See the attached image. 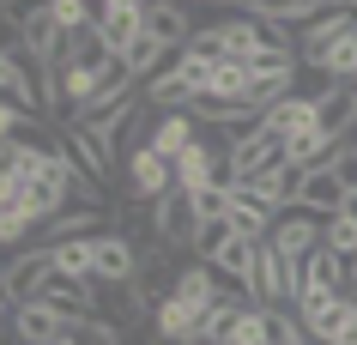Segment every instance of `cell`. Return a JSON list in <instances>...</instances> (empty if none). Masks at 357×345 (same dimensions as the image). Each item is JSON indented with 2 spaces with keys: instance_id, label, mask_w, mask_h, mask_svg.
<instances>
[{
  "instance_id": "cell-1",
  "label": "cell",
  "mask_w": 357,
  "mask_h": 345,
  "mask_svg": "<svg viewBox=\"0 0 357 345\" xmlns=\"http://www.w3.org/2000/svg\"><path fill=\"white\" fill-rule=\"evenodd\" d=\"M79 333V315H61L55 303H19L13 309V339L19 345H61Z\"/></svg>"
},
{
  "instance_id": "cell-2",
  "label": "cell",
  "mask_w": 357,
  "mask_h": 345,
  "mask_svg": "<svg viewBox=\"0 0 357 345\" xmlns=\"http://www.w3.org/2000/svg\"><path fill=\"white\" fill-rule=\"evenodd\" d=\"M49 279H55V254H49V249H19L13 261H6V303H13V309L37 303Z\"/></svg>"
},
{
  "instance_id": "cell-3",
  "label": "cell",
  "mask_w": 357,
  "mask_h": 345,
  "mask_svg": "<svg viewBox=\"0 0 357 345\" xmlns=\"http://www.w3.org/2000/svg\"><path fill=\"white\" fill-rule=\"evenodd\" d=\"M139 261H146V254L133 249V236L128 230H103V236H97V285H139Z\"/></svg>"
},
{
  "instance_id": "cell-4",
  "label": "cell",
  "mask_w": 357,
  "mask_h": 345,
  "mask_svg": "<svg viewBox=\"0 0 357 345\" xmlns=\"http://www.w3.org/2000/svg\"><path fill=\"white\" fill-rule=\"evenodd\" d=\"M266 243H273L284 261H309V254L327 243V218H315V212H297V206H291L279 224H273V236H266Z\"/></svg>"
},
{
  "instance_id": "cell-5",
  "label": "cell",
  "mask_w": 357,
  "mask_h": 345,
  "mask_svg": "<svg viewBox=\"0 0 357 345\" xmlns=\"http://www.w3.org/2000/svg\"><path fill=\"white\" fill-rule=\"evenodd\" d=\"M200 327H206V309L188 303V297H176V291H164V303L151 315V333L164 345H200Z\"/></svg>"
},
{
  "instance_id": "cell-6",
  "label": "cell",
  "mask_w": 357,
  "mask_h": 345,
  "mask_svg": "<svg viewBox=\"0 0 357 345\" xmlns=\"http://www.w3.org/2000/svg\"><path fill=\"white\" fill-rule=\"evenodd\" d=\"M97 37L109 43V55H128L146 37V6L139 0H103L97 6Z\"/></svg>"
},
{
  "instance_id": "cell-7",
  "label": "cell",
  "mask_w": 357,
  "mask_h": 345,
  "mask_svg": "<svg viewBox=\"0 0 357 345\" xmlns=\"http://www.w3.org/2000/svg\"><path fill=\"white\" fill-rule=\"evenodd\" d=\"M279 164H284V139L273 134V128L248 134L243 146H230V182H255V176L279 170Z\"/></svg>"
},
{
  "instance_id": "cell-8",
  "label": "cell",
  "mask_w": 357,
  "mask_h": 345,
  "mask_svg": "<svg viewBox=\"0 0 357 345\" xmlns=\"http://www.w3.org/2000/svg\"><path fill=\"white\" fill-rule=\"evenodd\" d=\"M128 176H133V200H139V206H158V200L176 194V164L158 158L151 146H139V152L128 158Z\"/></svg>"
},
{
  "instance_id": "cell-9",
  "label": "cell",
  "mask_w": 357,
  "mask_h": 345,
  "mask_svg": "<svg viewBox=\"0 0 357 345\" xmlns=\"http://www.w3.org/2000/svg\"><path fill=\"white\" fill-rule=\"evenodd\" d=\"M151 236H158V243H169V249H182V243L194 249V236H200V212H194L188 194H169V200H158V206H151Z\"/></svg>"
},
{
  "instance_id": "cell-10",
  "label": "cell",
  "mask_w": 357,
  "mask_h": 345,
  "mask_svg": "<svg viewBox=\"0 0 357 345\" xmlns=\"http://www.w3.org/2000/svg\"><path fill=\"white\" fill-rule=\"evenodd\" d=\"M357 31V6H327L321 19H309L297 31V61H315L321 49H333L339 37H351Z\"/></svg>"
},
{
  "instance_id": "cell-11",
  "label": "cell",
  "mask_w": 357,
  "mask_h": 345,
  "mask_svg": "<svg viewBox=\"0 0 357 345\" xmlns=\"http://www.w3.org/2000/svg\"><path fill=\"white\" fill-rule=\"evenodd\" d=\"M200 134H206V128H200L194 115H158V121L146 128V146H151L158 158L176 164V158H188L194 146H200Z\"/></svg>"
},
{
  "instance_id": "cell-12",
  "label": "cell",
  "mask_w": 357,
  "mask_h": 345,
  "mask_svg": "<svg viewBox=\"0 0 357 345\" xmlns=\"http://www.w3.org/2000/svg\"><path fill=\"white\" fill-rule=\"evenodd\" d=\"M345 182H339V170L327 164V170H309L303 176V188H297V212H315V218H339L345 212Z\"/></svg>"
},
{
  "instance_id": "cell-13",
  "label": "cell",
  "mask_w": 357,
  "mask_h": 345,
  "mask_svg": "<svg viewBox=\"0 0 357 345\" xmlns=\"http://www.w3.org/2000/svg\"><path fill=\"white\" fill-rule=\"evenodd\" d=\"M67 152H73V164H79L85 176H91L97 188L109 182V170H115V152H109V146H103V139L91 134V128H85V121H67Z\"/></svg>"
},
{
  "instance_id": "cell-14",
  "label": "cell",
  "mask_w": 357,
  "mask_h": 345,
  "mask_svg": "<svg viewBox=\"0 0 357 345\" xmlns=\"http://www.w3.org/2000/svg\"><path fill=\"white\" fill-rule=\"evenodd\" d=\"M79 236H103V206H67L43 224V249H61V243H79Z\"/></svg>"
},
{
  "instance_id": "cell-15",
  "label": "cell",
  "mask_w": 357,
  "mask_h": 345,
  "mask_svg": "<svg viewBox=\"0 0 357 345\" xmlns=\"http://www.w3.org/2000/svg\"><path fill=\"white\" fill-rule=\"evenodd\" d=\"M146 31L164 43V49H188L194 43V24H188V13H182L176 0H151L146 6Z\"/></svg>"
},
{
  "instance_id": "cell-16",
  "label": "cell",
  "mask_w": 357,
  "mask_h": 345,
  "mask_svg": "<svg viewBox=\"0 0 357 345\" xmlns=\"http://www.w3.org/2000/svg\"><path fill=\"white\" fill-rule=\"evenodd\" d=\"M230 224H236V236H248V243H266L279 218H273V212H266L248 188H230Z\"/></svg>"
},
{
  "instance_id": "cell-17",
  "label": "cell",
  "mask_w": 357,
  "mask_h": 345,
  "mask_svg": "<svg viewBox=\"0 0 357 345\" xmlns=\"http://www.w3.org/2000/svg\"><path fill=\"white\" fill-rule=\"evenodd\" d=\"M55 254V273L61 279H79V285H97V236H79V243H61Z\"/></svg>"
},
{
  "instance_id": "cell-18",
  "label": "cell",
  "mask_w": 357,
  "mask_h": 345,
  "mask_svg": "<svg viewBox=\"0 0 357 345\" xmlns=\"http://www.w3.org/2000/svg\"><path fill=\"white\" fill-rule=\"evenodd\" d=\"M303 67H309V73H327V79H339V85L351 91V85H357V31H351V37H339L333 49H321L315 61H303Z\"/></svg>"
},
{
  "instance_id": "cell-19",
  "label": "cell",
  "mask_w": 357,
  "mask_h": 345,
  "mask_svg": "<svg viewBox=\"0 0 357 345\" xmlns=\"http://www.w3.org/2000/svg\"><path fill=\"white\" fill-rule=\"evenodd\" d=\"M230 243H236V224H230V218H212V224H200V236H194V254L212 267V261H218Z\"/></svg>"
},
{
  "instance_id": "cell-20",
  "label": "cell",
  "mask_w": 357,
  "mask_h": 345,
  "mask_svg": "<svg viewBox=\"0 0 357 345\" xmlns=\"http://www.w3.org/2000/svg\"><path fill=\"white\" fill-rule=\"evenodd\" d=\"M327 249L351 267V261H357V218H345V212H339V218H327Z\"/></svg>"
},
{
  "instance_id": "cell-21",
  "label": "cell",
  "mask_w": 357,
  "mask_h": 345,
  "mask_svg": "<svg viewBox=\"0 0 357 345\" xmlns=\"http://www.w3.org/2000/svg\"><path fill=\"white\" fill-rule=\"evenodd\" d=\"M73 339H79V345H128V333H121L115 321H103V315H85Z\"/></svg>"
},
{
  "instance_id": "cell-22",
  "label": "cell",
  "mask_w": 357,
  "mask_h": 345,
  "mask_svg": "<svg viewBox=\"0 0 357 345\" xmlns=\"http://www.w3.org/2000/svg\"><path fill=\"white\" fill-rule=\"evenodd\" d=\"M333 170H339V182H345V188L357 194V134L345 139V146H339V158H333Z\"/></svg>"
},
{
  "instance_id": "cell-23",
  "label": "cell",
  "mask_w": 357,
  "mask_h": 345,
  "mask_svg": "<svg viewBox=\"0 0 357 345\" xmlns=\"http://www.w3.org/2000/svg\"><path fill=\"white\" fill-rule=\"evenodd\" d=\"M345 121H351V128H357V85H351V91H345Z\"/></svg>"
},
{
  "instance_id": "cell-24",
  "label": "cell",
  "mask_w": 357,
  "mask_h": 345,
  "mask_svg": "<svg viewBox=\"0 0 357 345\" xmlns=\"http://www.w3.org/2000/svg\"><path fill=\"white\" fill-rule=\"evenodd\" d=\"M351 297H357V261H351Z\"/></svg>"
},
{
  "instance_id": "cell-25",
  "label": "cell",
  "mask_w": 357,
  "mask_h": 345,
  "mask_svg": "<svg viewBox=\"0 0 357 345\" xmlns=\"http://www.w3.org/2000/svg\"><path fill=\"white\" fill-rule=\"evenodd\" d=\"M61 345H79V339H61Z\"/></svg>"
}]
</instances>
